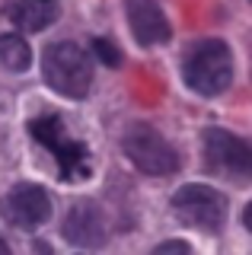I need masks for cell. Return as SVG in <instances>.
Masks as SVG:
<instances>
[{"mask_svg": "<svg viewBox=\"0 0 252 255\" xmlns=\"http://www.w3.org/2000/svg\"><path fill=\"white\" fill-rule=\"evenodd\" d=\"M243 223H246V230H252V201L246 204V211H243Z\"/></svg>", "mask_w": 252, "mask_h": 255, "instance_id": "cell-14", "label": "cell"}, {"mask_svg": "<svg viewBox=\"0 0 252 255\" xmlns=\"http://www.w3.org/2000/svg\"><path fill=\"white\" fill-rule=\"evenodd\" d=\"M93 48H96V54H99V61H106L109 67H115L118 64V51L109 42H102V38H96V42H93Z\"/></svg>", "mask_w": 252, "mask_h": 255, "instance_id": "cell-12", "label": "cell"}, {"mask_svg": "<svg viewBox=\"0 0 252 255\" xmlns=\"http://www.w3.org/2000/svg\"><path fill=\"white\" fill-rule=\"evenodd\" d=\"M45 80H48L51 90H58L61 96H70V99H80V96L90 93L93 83V67L90 58L80 51V45L74 42H58L45 51L42 61Z\"/></svg>", "mask_w": 252, "mask_h": 255, "instance_id": "cell-2", "label": "cell"}, {"mask_svg": "<svg viewBox=\"0 0 252 255\" xmlns=\"http://www.w3.org/2000/svg\"><path fill=\"white\" fill-rule=\"evenodd\" d=\"M10 19L26 32H42L58 19V3L54 0H16L10 6Z\"/></svg>", "mask_w": 252, "mask_h": 255, "instance_id": "cell-10", "label": "cell"}, {"mask_svg": "<svg viewBox=\"0 0 252 255\" xmlns=\"http://www.w3.org/2000/svg\"><path fill=\"white\" fill-rule=\"evenodd\" d=\"M32 61V51L19 35H0V64L10 70H26Z\"/></svg>", "mask_w": 252, "mask_h": 255, "instance_id": "cell-11", "label": "cell"}, {"mask_svg": "<svg viewBox=\"0 0 252 255\" xmlns=\"http://www.w3.org/2000/svg\"><path fill=\"white\" fill-rule=\"evenodd\" d=\"M122 147H125V153H128L131 163L147 175H169V172L179 169V153L169 147L166 137H160V134L147 125L131 128V131L125 134Z\"/></svg>", "mask_w": 252, "mask_h": 255, "instance_id": "cell-4", "label": "cell"}, {"mask_svg": "<svg viewBox=\"0 0 252 255\" xmlns=\"http://www.w3.org/2000/svg\"><path fill=\"white\" fill-rule=\"evenodd\" d=\"M3 217L13 223V227H38L51 217V198L45 188L38 185H16L13 191H6L3 204H0Z\"/></svg>", "mask_w": 252, "mask_h": 255, "instance_id": "cell-7", "label": "cell"}, {"mask_svg": "<svg viewBox=\"0 0 252 255\" xmlns=\"http://www.w3.org/2000/svg\"><path fill=\"white\" fill-rule=\"evenodd\" d=\"M29 131H32V137L38 143H45V147L51 150V156L58 159V166H61V179L64 182H77L90 172V153H86V147L80 140L67 137L61 118H54V115L35 118V122L29 125Z\"/></svg>", "mask_w": 252, "mask_h": 255, "instance_id": "cell-3", "label": "cell"}, {"mask_svg": "<svg viewBox=\"0 0 252 255\" xmlns=\"http://www.w3.org/2000/svg\"><path fill=\"white\" fill-rule=\"evenodd\" d=\"M172 211L185 227H198V230H220L227 214L224 195L208 185H185L172 195Z\"/></svg>", "mask_w": 252, "mask_h": 255, "instance_id": "cell-5", "label": "cell"}, {"mask_svg": "<svg viewBox=\"0 0 252 255\" xmlns=\"http://www.w3.org/2000/svg\"><path fill=\"white\" fill-rule=\"evenodd\" d=\"M64 236L77 246H99L102 236H106V227H102V217L99 211L93 207L90 201L83 204H74L64 220Z\"/></svg>", "mask_w": 252, "mask_h": 255, "instance_id": "cell-9", "label": "cell"}, {"mask_svg": "<svg viewBox=\"0 0 252 255\" xmlns=\"http://www.w3.org/2000/svg\"><path fill=\"white\" fill-rule=\"evenodd\" d=\"M233 80V61L230 48L220 38H204L188 51L185 58V83L201 96H217Z\"/></svg>", "mask_w": 252, "mask_h": 255, "instance_id": "cell-1", "label": "cell"}, {"mask_svg": "<svg viewBox=\"0 0 252 255\" xmlns=\"http://www.w3.org/2000/svg\"><path fill=\"white\" fill-rule=\"evenodd\" d=\"M125 13L140 45H160L169 38V22L156 6V0H125Z\"/></svg>", "mask_w": 252, "mask_h": 255, "instance_id": "cell-8", "label": "cell"}, {"mask_svg": "<svg viewBox=\"0 0 252 255\" xmlns=\"http://www.w3.org/2000/svg\"><path fill=\"white\" fill-rule=\"evenodd\" d=\"M160 252H188V243H163Z\"/></svg>", "mask_w": 252, "mask_h": 255, "instance_id": "cell-13", "label": "cell"}, {"mask_svg": "<svg viewBox=\"0 0 252 255\" xmlns=\"http://www.w3.org/2000/svg\"><path fill=\"white\" fill-rule=\"evenodd\" d=\"M204 159L211 169L236 175V179H252V140L233 137V134L211 128L204 134Z\"/></svg>", "mask_w": 252, "mask_h": 255, "instance_id": "cell-6", "label": "cell"}, {"mask_svg": "<svg viewBox=\"0 0 252 255\" xmlns=\"http://www.w3.org/2000/svg\"><path fill=\"white\" fill-rule=\"evenodd\" d=\"M0 252H6V243H3V239H0Z\"/></svg>", "mask_w": 252, "mask_h": 255, "instance_id": "cell-15", "label": "cell"}]
</instances>
